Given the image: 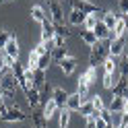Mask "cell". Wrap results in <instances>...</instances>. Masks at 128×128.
I'll use <instances>...</instances> for the list:
<instances>
[{
    "instance_id": "cell-22",
    "label": "cell",
    "mask_w": 128,
    "mask_h": 128,
    "mask_svg": "<svg viewBox=\"0 0 128 128\" xmlns=\"http://www.w3.org/2000/svg\"><path fill=\"white\" fill-rule=\"evenodd\" d=\"M48 17V12L42 8V6H33V8H31V19L33 21H37V23H42L44 19Z\"/></svg>"
},
{
    "instance_id": "cell-2",
    "label": "cell",
    "mask_w": 128,
    "mask_h": 128,
    "mask_svg": "<svg viewBox=\"0 0 128 128\" xmlns=\"http://www.w3.org/2000/svg\"><path fill=\"white\" fill-rule=\"evenodd\" d=\"M108 56H110V44H101V42H97L95 46H91L89 64H91V66H97V64H103V60H106Z\"/></svg>"
},
{
    "instance_id": "cell-12",
    "label": "cell",
    "mask_w": 128,
    "mask_h": 128,
    "mask_svg": "<svg viewBox=\"0 0 128 128\" xmlns=\"http://www.w3.org/2000/svg\"><path fill=\"white\" fill-rule=\"evenodd\" d=\"M126 87H128V76H120V81H116V85L112 87V93H114V97H124Z\"/></svg>"
},
{
    "instance_id": "cell-5",
    "label": "cell",
    "mask_w": 128,
    "mask_h": 128,
    "mask_svg": "<svg viewBox=\"0 0 128 128\" xmlns=\"http://www.w3.org/2000/svg\"><path fill=\"white\" fill-rule=\"evenodd\" d=\"M48 8H50V19L54 23H64V10H62L60 0H52V2H48Z\"/></svg>"
},
{
    "instance_id": "cell-39",
    "label": "cell",
    "mask_w": 128,
    "mask_h": 128,
    "mask_svg": "<svg viewBox=\"0 0 128 128\" xmlns=\"http://www.w3.org/2000/svg\"><path fill=\"white\" fill-rule=\"evenodd\" d=\"M120 72H122V76H128V58L124 56L122 64H120Z\"/></svg>"
},
{
    "instance_id": "cell-48",
    "label": "cell",
    "mask_w": 128,
    "mask_h": 128,
    "mask_svg": "<svg viewBox=\"0 0 128 128\" xmlns=\"http://www.w3.org/2000/svg\"><path fill=\"white\" fill-rule=\"evenodd\" d=\"M124 35H126V37H128V21H126V33H124Z\"/></svg>"
},
{
    "instance_id": "cell-33",
    "label": "cell",
    "mask_w": 128,
    "mask_h": 128,
    "mask_svg": "<svg viewBox=\"0 0 128 128\" xmlns=\"http://www.w3.org/2000/svg\"><path fill=\"white\" fill-rule=\"evenodd\" d=\"M114 85H116L114 72H106V74H103V87H106V89H112Z\"/></svg>"
},
{
    "instance_id": "cell-4",
    "label": "cell",
    "mask_w": 128,
    "mask_h": 128,
    "mask_svg": "<svg viewBox=\"0 0 128 128\" xmlns=\"http://www.w3.org/2000/svg\"><path fill=\"white\" fill-rule=\"evenodd\" d=\"M0 120H4V122H25L27 114L21 108H17V106H8V112H6Z\"/></svg>"
},
{
    "instance_id": "cell-51",
    "label": "cell",
    "mask_w": 128,
    "mask_h": 128,
    "mask_svg": "<svg viewBox=\"0 0 128 128\" xmlns=\"http://www.w3.org/2000/svg\"><path fill=\"white\" fill-rule=\"evenodd\" d=\"M116 128H124V126H120V124H118V126H116Z\"/></svg>"
},
{
    "instance_id": "cell-16",
    "label": "cell",
    "mask_w": 128,
    "mask_h": 128,
    "mask_svg": "<svg viewBox=\"0 0 128 128\" xmlns=\"http://www.w3.org/2000/svg\"><path fill=\"white\" fill-rule=\"evenodd\" d=\"M124 33H126V19H118V21H116V25H114V29H112V35H110V39L122 37Z\"/></svg>"
},
{
    "instance_id": "cell-1",
    "label": "cell",
    "mask_w": 128,
    "mask_h": 128,
    "mask_svg": "<svg viewBox=\"0 0 128 128\" xmlns=\"http://www.w3.org/2000/svg\"><path fill=\"white\" fill-rule=\"evenodd\" d=\"M17 89H19V83H17V78H14L12 68H4L2 72H0V91L6 93V95H12Z\"/></svg>"
},
{
    "instance_id": "cell-19",
    "label": "cell",
    "mask_w": 128,
    "mask_h": 128,
    "mask_svg": "<svg viewBox=\"0 0 128 128\" xmlns=\"http://www.w3.org/2000/svg\"><path fill=\"white\" fill-rule=\"evenodd\" d=\"M68 56V48L66 46H60V48H54V52H52V60L54 62H60V60H64Z\"/></svg>"
},
{
    "instance_id": "cell-26",
    "label": "cell",
    "mask_w": 128,
    "mask_h": 128,
    "mask_svg": "<svg viewBox=\"0 0 128 128\" xmlns=\"http://www.w3.org/2000/svg\"><path fill=\"white\" fill-rule=\"evenodd\" d=\"M58 124H60V128H68V124H70V112H68L66 108H64V110H60Z\"/></svg>"
},
{
    "instance_id": "cell-28",
    "label": "cell",
    "mask_w": 128,
    "mask_h": 128,
    "mask_svg": "<svg viewBox=\"0 0 128 128\" xmlns=\"http://www.w3.org/2000/svg\"><path fill=\"white\" fill-rule=\"evenodd\" d=\"M122 108H124V97H112V106H110L112 114L114 112H122Z\"/></svg>"
},
{
    "instance_id": "cell-46",
    "label": "cell",
    "mask_w": 128,
    "mask_h": 128,
    "mask_svg": "<svg viewBox=\"0 0 128 128\" xmlns=\"http://www.w3.org/2000/svg\"><path fill=\"white\" fill-rule=\"evenodd\" d=\"M6 2H12V0H0V6H2V4H6Z\"/></svg>"
},
{
    "instance_id": "cell-50",
    "label": "cell",
    "mask_w": 128,
    "mask_h": 128,
    "mask_svg": "<svg viewBox=\"0 0 128 128\" xmlns=\"http://www.w3.org/2000/svg\"><path fill=\"white\" fill-rule=\"evenodd\" d=\"M108 128H116V126H112V124H110V126H108Z\"/></svg>"
},
{
    "instance_id": "cell-49",
    "label": "cell",
    "mask_w": 128,
    "mask_h": 128,
    "mask_svg": "<svg viewBox=\"0 0 128 128\" xmlns=\"http://www.w3.org/2000/svg\"><path fill=\"white\" fill-rule=\"evenodd\" d=\"M126 58H128V44H126Z\"/></svg>"
},
{
    "instance_id": "cell-10",
    "label": "cell",
    "mask_w": 128,
    "mask_h": 128,
    "mask_svg": "<svg viewBox=\"0 0 128 128\" xmlns=\"http://www.w3.org/2000/svg\"><path fill=\"white\" fill-rule=\"evenodd\" d=\"M31 85H33L37 91H42L44 87H46V70L35 68V70H33V78H31Z\"/></svg>"
},
{
    "instance_id": "cell-42",
    "label": "cell",
    "mask_w": 128,
    "mask_h": 128,
    "mask_svg": "<svg viewBox=\"0 0 128 128\" xmlns=\"http://www.w3.org/2000/svg\"><path fill=\"white\" fill-rule=\"evenodd\" d=\"M87 128H97V126H95V118H93V116L87 118Z\"/></svg>"
},
{
    "instance_id": "cell-45",
    "label": "cell",
    "mask_w": 128,
    "mask_h": 128,
    "mask_svg": "<svg viewBox=\"0 0 128 128\" xmlns=\"http://www.w3.org/2000/svg\"><path fill=\"white\" fill-rule=\"evenodd\" d=\"M4 106V97H2V91H0V108Z\"/></svg>"
},
{
    "instance_id": "cell-34",
    "label": "cell",
    "mask_w": 128,
    "mask_h": 128,
    "mask_svg": "<svg viewBox=\"0 0 128 128\" xmlns=\"http://www.w3.org/2000/svg\"><path fill=\"white\" fill-rule=\"evenodd\" d=\"M91 103H93V110L97 112V114H99L103 108H106V106H103V99L99 97V95H93V97H91Z\"/></svg>"
},
{
    "instance_id": "cell-38",
    "label": "cell",
    "mask_w": 128,
    "mask_h": 128,
    "mask_svg": "<svg viewBox=\"0 0 128 128\" xmlns=\"http://www.w3.org/2000/svg\"><path fill=\"white\" fill-rule=\"evenodd\" d=\"M93 118H95V126H97V128H108V126H110V124L106 122V120H103V118L97 114V112L93 114Z\"/></svg>"
},
{
    "instance_id": "cell-20",
    "label": "cell",
    "mask_w": 128,
    "mask_h": 128,
    "mask_svg": "<svg viewBox=\"0 0 128 128\" xmlns=\"http://www.w3.org/2000/svg\"><path fill=\"white\" fill-rule=\"evenodd\" d=\"M78 114H81L83 118H89L95 114V110H93V103L91 101H83L81 103V108H78Z\"/></svg>"
},
{
    "instance_id": "cell-41",
    "label": "cell",
    "mask_w": 128,
    "mask_h": 128,
    "mask_svg": "<svg viewBox=\"0 0 128 128\" xmlns=\"http://www.w3.org/2000/svg\"><path fill=\"white\" fill-rule=\"evenodd\" d=\"M120 10H122V14L128 12V0H120Z\"/></svg>"
},
{
    "instance_id": "cell-15",
    "label": "cell",
    "mask_w": 128,
    "mask_h": 128,
    "mask_svg": "<svg viewBox=\"0 0 128 128\" xmlns=\"http://www.w3.org/2000/svg\"><path fill=\"white\" fill-rule=\"evenodd\" d=\"M4 54L17 60V56H19V42H17L14 37H10V39H8V44L4 46Z\"/></svg>"
},
{
    "instance_id": "cell-53",
    "label": "cell",
    "mask_w": 128,
    "mask_h": 128,
    "mask_svg": "<svg viewBox=\"0 0 128 128\" xmlns=\"http://www.w3.org/2000/svg\"><path fill=\"white\" fill-rule=\"evenodd\" d=\"M48 2H52V0H48Z\"/></svg>"
},
{
    "instance_id": "cell-17",
    "label": "cell",
    "mask_w": 128,
    "mask_h": 128,
    "mask_svg": "<svg viewBox=\"0 0 128 128\" xmlns=\"http://www.w3.org/2000/svg\"><path fill=\"white\" fill-rule=\"evenodd\" d=\"M56 112H58V106H56V101L50 97V99L44 103V112H42V114L46 116V120H50V118H54V116H56Z\"/></svg>"
},
{
    "instance_id": "cell-25",
    "label": "cell",
    "mask_w": 128,
    "mask_h": 128,
    "mask_svg": "<svg viewBox=\"0 0 128 128\" xmlns=\"http://www.w3.org/2000/svg\"><path fill=\"white\" fill-rule=\"evenodd\" d=\"M81 39H83V42L87 44V46H95V44H97V37H95V33H93V31H81Z\"/></svg>"
},
{
    "instance_id": "cell-6",
    "label": "cell",
    "mask_w": 128,
    "mask_h": 128,
    "mask_svg": "<svg viewBox=\"0 0 128 128\" xmlns=\"http://www.w3.org/2000/svg\"><path fill=\"white\" fill-rule=\"evenodd\" d=\"M70 4H72V8L81 10L85 14H97V6L89 0H70Z\"/></svg>"
},
{
    "instance_id": "cell-30",
    "label": "cell",
    "mask_w": 128,
    "mask_h": 128,
    "mask_svg": "<svg viewBox=\"0 0 128 128\" xmlns=\"http://www.w3.org/2000/svg\"><path fill=\"white\" fill-rule=\"evenodd\" d=\"M103 70H106V72H116V58L108 56V58L103 60Z\"/></svg>"
},
{
    "instance_id": "cell-37",
    "label": "cell",
    "mask_w": 128,
    "mask_h": 128,
    "mask_svg": "<svg viewBox=\"0 0 128 128\" xmlns=\"http://www.w3.org/2000/svg\"><path fill=\"white\" fill-rule=\"evenodd\" d=\"M10 37H12V35L8 33V31H0V50H4V46L8 44Z\"/></svg>"
},
{
    "instance_id": "cell-35",
    "label": "cell",
    "mask_w": 128,
    "mask_h": 128,
    "mask_svg": "<svg viewBox=\"0 0 128 128\" xmlns=\"http://www.w3.org/2000/svg\"><path fill=\"white\" fill-rule=\"evenodd\" d=\"M87 91H89V85H87L83 78H78V83H76V93L81 95V97H85V95H87Z\"/></svg>"
},
{
    "instance_id": "cell-3",
    "label": "cell",
    "mask_w": 128,
    "mask_h": 128,
    "mask_svg": "<svg viewBox=\"0 0 128 128\" xmlns=\"http://www.w3.org/2000/svg\"><path fill=\"white\" fill-rule=\"evenodd\" d=\"M126 44H128V37L122 35V37H116V39H110V56L112 58H118L126 52Z\"/></svg>"
},
{
    "instance_id": "cell-52",
    "label": "cell",
    "mask_w": 128,
    "mask_h": 128,
    "mask_svg": "<svg viewBox=\"0 0 128 128\" xmlns=\"http://www.w3.org/2000/svg\"><path fill=\"white\" fill-rule=\"evenodd\" d=\"M126 17H128V12H126ZM126 21H128V19H126Z\"/></svg>"
},
{
    "instance_id": "cell-24",
    "label": "cell",
    "mask_w": 128,
    "mask_h": 128,
    "mask_svg": "<svg viewBox=\"0 0 128 128\" xmlns=\"http://www.w3.org/2000/svg\"><path fill=\"white\" fill-rule=\"evenodd\" d=\"M116 21H118V17H116V14L112 12V10H108V12H103V23H106V27H108L110 31L114 29V25H116Z\"/></svg>"
},
{
    "instance_id": "cell-8",
    "label": "cell",
    "mask_w": 128,
    "mask_h": 128,
    "mask_svg": "<svg viewBox=\"0 0 128 128\" xmlns=\"http://www.w3.org/2000/svg\"><path fill=\"white\" fill-rule=\"evenodd\" d=\"M52 99L56 101L58 110H64V108H66V99H68V93L64 91L62 87H54V91H52Z\"/></svg>"
},
{
    "instance_id": "cell-36",
    "label": "cell",
    "mask_w": 128,
    "mask_h": 128,
    "mask_svg": "<svg viewBox=\"0 0 128 128\" xmlns=\"http://www.w3.org/2000/svg\"><path fill=\"white\" fill-rule=\"evenodd\" d=\"M99 116H101L103 120H106L108 124H112V122H114V116H112V110H108V108H103V110L99 112Z\"/></svg>"
},
{
    "instance_id": "cell-21",
    "label": "cell",
    "mask_w": 128,
    "mask_h": 128,
    "mask_svg": "<svg viewBox=\"0 0 128 128\" xmlns=\"http://www.w3.org/2000/svg\"><path fill=\"white\" fill-rule=\"evenodd\" d=\"M39 56H42V54H39V52L35 50V48H33V50L29 52V64H27V70H35V68H37V62H39Z\"/></svg>"
},
{
    "instance_id": "cell-29",
    "label": "cell",
    "mask_w": 128,
    "mask_h": 128,
    "mask_svg": "<svg viewBox=\"0 0 128 128\" xmlns=\"http://www.w3.org/2000/svg\"><path fill=\"white\" fill-rule=\"evenodd\" d=\"M81 78H83L87 85H91V83L95 81V66H89V68H87L85 72H83V76H81Z\"/></svg>"
},
{
    "instance_id": "cell-14",
    "label": "cell",
    "mask_w": 128,
    "mask_h": 128,
    "mask_svg": "<svg viewBox=\"0 0 128 128\" xmlns=\"http://www.w3.org/2000/svg\"><path fill=\"white\" fill-rule=\"evenodd\" d=\"M25 95H27V103L31 108H37L39 103H42V95H39V91L35 89V87H31L29 91H25Z\"/></svg>"
},
{
    "instance_id": "cell-18",
    "label": "cell",
    "mask_w": 128,
    "mask_h": 128,
    "mask_svg": "<svg viewBox=\"0 0 128 128\" xmlns=\"http://www.w3.org/2000/svg\"><path fill=\"white\" fill-rule=\"evenodd\" d=\"M85 17H87L85 12L72 8V10H70V17H68V23H70V25H83V23H85Z\"/></svg>"
},
{
    "instance_id": "cell-43",
    "label": "cell",
    "mask_w": 128,
    "mask_h": 128,
    "mask_svg": "<svg viewBox=\"0 0 128 128\" xmlns=\"http://www.w3.org/2000/svg\"><path fill=\"white\" fill-rule=\"evenodd\" d=\"M6 66H4V52H0V72H2Z\"/></svg>"
},
{
    "instance_id": "cell-7",
    "label": "cell",
    "mask_w": 128,
    "mask_h": 128,
    "mask_svg": "<svg viewBox=\"0 0 128 128\" xmlns=\"http://www.w3.org/2000/svg\"><path fill=\"white\" fill-rule=\"evenodd\" d=\"M56 35V29H54V21L50 19V14L42 21V39L44 42H48V39H54Z\"/></svg>"
},
{
    "instance_id": "cell-44",
    "label": "cell",
    "mask_w": 128,
    "mask_h": 128,
    "mask_svg": "<svg viewBox=\"0 0 128 128\" xmlns=\"http://www.w3.org/2000/svg\"><path fill=\"white\" fill-rule=\"evenodd\" d=\"M122 114H128V99H124V108H122Z\"/></svg>"
},
{
    "instance_id": "cell-32",
    "label": "cell",
    "mask_w": 128,
    "mask_h": 128,
    "mask_svg": "<svg viewBox=\"0 0 128 128\" xmlns=\"http://www.w3.org/2000/svg\"><path fill=\"white\" fill-rule=\"evenodd\" d=\"M95 23H97V14H87L85 17V29L87 31H93V27H95Z\"/></svg>"
},
{
    "instance_id": "cell-40",
    "label": "cell",
    "mask_w": 128,
    "mask_h": 128,
    "mask_svg": "<svg viewBox=\"0 0 128 128\" xmlns=\"http://www.w3.org/2000/svg\"><path fill=\"white\" fill-rule=\"evenodd\" d=\"M120 126L128 128V114H122V112H120Z\"/></svg>"
},
{
    "instance_id": "cell-13",
    "label": "cell",
    "mask_w": 128,
    "mask_h": 128,
    "mask_svg": "<svg viewBox=\"0 0 128 128\" xmlns=\"http://www.w3.org/2000/svg\"><path fill=\"white\" fill-rule=\"evenodd\" d=\"M81 103H83V97L78 93H72V95H68V99H66V110L68 112H78Z\"/></svg>"
},
{
    "instance_id": "cell-11",
    "label": "cell",
    "mask_w": 128,
    "mask_h": 128,
    "mask_svg": "<svg viewBox=\"0 0 128 128\" xmlns=\"http://www.w3.org/2000/svg\"><path fill=\"white\" fill-rule=\"evenodd\" d=\"M58 64H60V68H62L64 74H72L74 68H76V58H72V56H66V58L60 60Z\"/></svg>"
},
{
    "instance_id": "cell-23",
    "label": "cell",
    "mask_w": 128,
    "mask_h": 128,
    "mask_svg": "<svg viewBox=\"0 0 128 128\" xmlns=\"http://www.w3.org/2000/svg\"><path fill=\"white\" fill-rule=\"evenodd\" d=\"M31 122H33L35 128H46L48 126V120L44 114H31Z\"/></svg>"
},
{
    "instance_id": "cell-9",
    "label": "cell",
    "mask_w": 128,
    "mask_h": 128,
    "mask_svg": "<svg viewBox=\"0 0 128 128\" xmlns=\"http://www.w3.org/2000/svg\"><path fill=\"white\" fill-rule=\"evenodd\" d=\"M93 33H95V37H97V42H103V39H110L112 31L106 27V23H103V21L97 19V23H95V27H93Z\"/></svg>"
},
{
    "instance_id": "cell-47",
    "label": "cell",
    "mask_w": 128,
    "mask_h": 128,
    "mask_svg": "<svg viewBox=\"0 0 128 128\" xmlns=\"http://www.w3.org/2000/svg\"><path fill=\"white\" fill-rule=\"evenodd\" d=\"M124 99H128V87H126V93H124Z\"/></svg>"
},
{
    "instance_id": "cell-31",
    "label": "cell",
    "mask_w": 128,
    "mask_h": 128,
    "mask_svg": "<svg viewBox=\"0 0 128 128\" xmlns=\"http://www.w3.org/2000/svg\"><path fill=\"white\" fill-rule=\"evenodd\" d=\"M54 29H56V35H60V37H68V33H70L64 23H54Z\"/></svg>"
},
{
    "instance_id": "cell-27",
    "label": "cell",
    "mask_w": 128,
    "mask_h": 128,
    "mask_svg": "<svg viewBox=\"0 0 128 128\" xmlns=\"http://www.w3.org/2000/svg\"><path fill=\"white\" fill-rule=\"evenodd\" d=\"M50 62H52V54L50 52H46L39 56V62H37V68H42V70H48V66H50Z\"/></svg>"
}]
</instances>
